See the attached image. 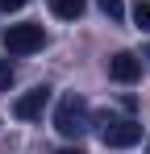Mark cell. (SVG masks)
Returning <instances> with one entry per match:
<instances>
[{"label": "cell", "mask_w": 150, "mask_h": 154, "mask_svg": "<svg viewBox=\"0 0 150 154\" xmlns=\"http://www.w3.org/2000/svg\"><path fill=\"white\" fill-rule=\"evenodd\" d=\"M133 25L150 33V0H138V4H133Z\"/></svg>", "instance_id": "52a82bcc"}, {"label": "cell", "mask_w": 150, "mask_h": 154, "mask_svg": "<svg viewBox=\"0 0 150 154\" xmlns=\"http://www.w3.org/2000/svg\"><path fill=\"white\" fill-rule=\"evenodd\" d=\"M58 154H83V150H79V146H67V150H58Z\"/></svg>", "instance_id": "8fae6325"}, {"label": "cell", "mask_w": 150, "mask_h": 154, "mask_svg": "<svg viewBox=\"0 0 150 154\" xmlns=\"http://www.w3.org/2000/svg\"><path fill=\"white\" fill-rule=\"evenodd\" d=\"M46 46V33H42V25H33V21H21V25H8V33H4V50L8 54H33Z\"/></svg>", "instance_id": "3957f363"}, {"label": "cell", "mask_w": 150, "mask_h": 154, "mask_svg": "<svg viewBox=\"0 0 150 154\" xmlns=\"http://www.w3.org/2000/svg\"><path fill=\"white\" fill-rule=\"evenodd\" d=\"M96 4H100V13H104L108 21H121V17H125V4H121V0H96Z\"/></svg>", "instance_id": "ba28073f"}, {"label": "cell", "mask_w": 150, "mask_h": 154, "mask_svg": "<svg viewBox=\"0 0 150 154\" xmlns=\"http://www.w3.org/2000/svg\"><path fill=\"white\" fill-rule=\"evenodd\" d=\"M25 4H29V0H0V8H4V13H17V8H25Z\"/></svg>", "instance_id": "30bf717a"}, {"label": "cell", "mask_w": 150, "mask_h": 154, "mask_svg": "<svg viewBox=\"0 0 150 154\" xmlns=\"http://www.w3.org/2000/svg\"><path fill=\"white\" fill-rule=\"evenodd\" d=\"M96 133L104 146H138L142 142V121H133V117H113V112H96Z\"/></svg>", "instance_id": "7a4b0ae2"}, {"label": "cell", "mask_w": 150, "mask_h": 154, "mask_svg": "<svg viewBox=\"0 0 150 154\" xmlns=\"http://www.w3.org/2000/svg\"><path fill=\"white\" fill-rule=\"evenodd\" d=\"M8 88H13V63L0 58V92H8Z\"/></svg>", "instance_id": "9c48e42d"}, {"label": "cell", "mask_w": 150, "mask_h": 154, "mask_svg": "<svg viewBox=\"0 0 150 154\" xmlns=\"http://www.w3.org/2000/svg\"><path fill=\"white\" fill-rule=\"evenodd\" d=\"M108 75L117 79V83H133V79L142 75V58L129 50H117L113 58H108Z\"/></svg>", "instance_id": "5b68a950"}, {"label": "cell", "mask_w": 150, "mask_h": 154, "mask_svg": "<svg viewBox=\"0 0 150 154\" xmlns=\"http://www.w3.org/2000/svg\"><path fill=\"white\" fill-rule=\"evenodd\" d=\"M50 104V88H33V92H25V96H17V104H13V112L21 117V121H38L42 112H46Z\"/></svg>", "instance_id": "277c9868"}, {"label": "cell", "mask_w": 150, "mask_h": 154, "mask_svg": "<svg viewBox=\"0 0 150 154\" xmlns=\"http://www.w3.org/2000/svg\"><path fill=\"white\" fill-rule=\"evenodd\" d=\"M83 0H50V13L54 17H63V21H75V17H83Z\"/></svg>", "instance_id": "8992f818"}, {"label": "cell", "mask_w": 150, "mask_h": 154, "mask_svg": "<svg viewBox=\"0 0 150 154\" xmlns=\"http://www.w3.org/2000/svg\"><path fill=\"white\" fill-rule=\"evenodd\" d=\"M142 58H150V46H146V50H142Z\"/></svg>", "instance_id": "7c38bea8"}, {"label": "cell", "mask_w": 150, "mask_h": 154, "mask_svg": "<svg viewBox=\"0 0 150 154\" xmlns=\"http://www.w3.org/2000/svg\"><path fill=\"white\" fill-rule=\"evenodd\" d=\"M88 125H92V117H88V100H83L79 92L58 96V104H54V129H58L67 142H75V137L88 133Z\"/></svg>", "instance_id": "6da1fadb"}]
</instances>
